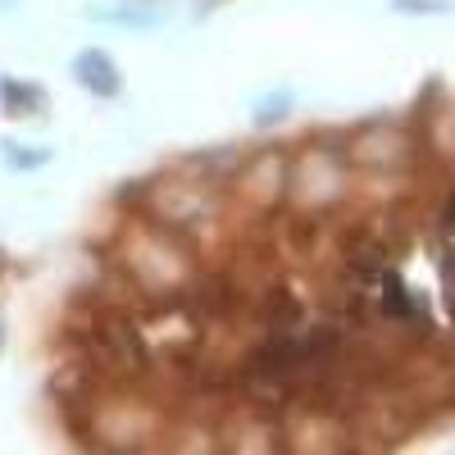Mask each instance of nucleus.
I'll use <instances>...</instances> for the list:
<instances>
[{"label": "nucleus", "mask_w": 455, "mask_h": 455, "mask_svg": "<svg viewBox=\"0 0 455 455\" xmlns=\"http://www.w3.org/2000/svg\"><path fill=\"white\" fill-rule=\"evenodd\" d=\"M78 68H87V73H83V83H87L92 92H105V96L119 92V78H114V64H109L105 55H96V51H92V55H83V60H78Z\"/></svg>", "instance_id": "f257e3e1"}, {"label": "nucleus", "mask_w": 455, "mask_h": 455, "mask_svg": "<svg viewBox=\"0 0 455 455\" xmlns=\"http://www.w3.org/2000/svg\"><path fill=\"white\" fill-rule=\"evenodd\" d=\"M451 228H455V205H451Z\"/></svg>", "instance_id": "f03ea898"}]
</instances>
